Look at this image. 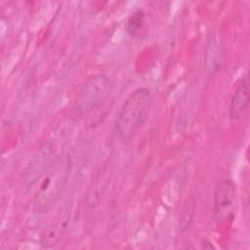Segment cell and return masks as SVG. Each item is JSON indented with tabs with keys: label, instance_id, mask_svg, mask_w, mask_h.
Segmentation results:
<instances>
[{
	"label": "cell",
	"instance_id": "1",
	"mask_svg": "<svg viewBox=\"0 0 250 250\" xmlns=\"http://www.w3.org/2000/svg\"><path fill=\"white\" fill-rule=\"evenodd\" d=\"M152 104V95L146 87L134 90L123 103L116 118L115 128L122 141L130 140L144 125Z\"/></svg>",
	"mask_w": 250,
	"mask_h": 250
},
{
	"label": "cell",
	"instance_id": "2",
	"mask_svg": "<svg viewBox=\"0 0 250 250\" xmlns=\"http://www.w3.org/2000/svg\"><path fill=\"white\" fill-rule=\"evenodd\" d=\"M67 179V163L61 160L53 164L40 181L33 199V207L38 213L51 210L61 198Z\"/></svg>",
	"mask_w": 250,
	"mask_h": 250
},
{
	"label": "cell",
	"instance_id": "3",
	"mask_svg": "<svg viewBox=\"0 0 250 250\" xmlns=\"http://www.w3.org/2000/svg\"><path fill=\"white\" fill-rule=\"evenodd\" d=\"M112 89L111 80L104 73L88 77L78 92L74 103V110L79 116H87L108 101Z\"/></svg>",
	"mask_w": 250,
	"mask_h": 250
},
{
	"label": "cell",
	"instance_id": "4",
	"mask_svg": "<svg viewBox=\"0 0 250 250\" xmlns=\"http://www.w3.org/2000/svg\"><path fill=\"white\" fill-rule=\"evenodd\" d=\"M236 203V188L233 182L229 179L220 181L214 193V220L218 224L230 223L235 216Z\"/></svg>",
	"mask_w": 250,
	"mask_h": 250
},
{
	"label": "cell",
	"instance_id": "5",
	"mask_svg": "<svg viewBox=\"0 0 250 250\" xmlns=\"http://www.w3.org/2000/svg\"><path fill=\"white\" fill-rule=\"evenodd\" d=\"M71 218V206L64 204L62 206L49 225L43 229L40 236V243L45 248L56 246L63 237Z\"/></svg>",
	"mask_w": 250,
	"mask_h": 250
},
{
	"label": "cell",
	"instance_id": "6",
	"mask_svg": "<svg viewBox=\"0 0 250 250\" xmlns=\"http://www.w3.org/2000/svg\"><path fill=\"white\" fill-rule=\"evenodd\" d=\"M249 83L247 78L239 79L234 87V91L229 103V117L238 119L249 104Z\"/></svg>",
	"mask_w": 250,
	"mask_h": 250
},
{
	"label": "cell",
	"instance_id": "7",
	"mask_svg": "<svg viewBox=\"0 0 250 250\" xmlns=\"http://www.w3.org/2000/svg\"><path fill=\"white\" fill-rule=\"evenodd\" d=\"M145 21V14L143 11L133 13L127 21V31L130 35L136 36L142 29Z\"/></svg>",
	"mask_w": 250,
	"mask_h": 250
}]
</instances>
